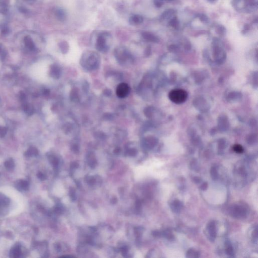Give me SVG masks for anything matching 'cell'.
<instances>
[{"instance_id":"6da1fadb","label":"cell","mask_w":258,"mask_h":258,"mask_svg":"<svg viewBox=\"0 0 258 258\" xmlns=\"http://www.w3.org/2000/svg\"><path fill=\"white\" fill-rule=\"evenodd\" d=\"M233 7L237 11L251 13L258 8V0H233Z\"/></svg>"},{"instance_id":"7a4b0ae2","label":"cell","mask_w":258,"mask_h":258,"mask_svg":"<svg viewBox=\"0 0 258 258\" xmlns=\"http://www.w3.org/2000/svg\"><path fill=\"white\" fill-rule=\"evenodd\" d=\"M96 39L95 46L100 52H105L109 49L112 36L107 31H102L98 33Z\"/></svg>"},{"instance_id":"3957f363","label":"cell","mask_w":258,"mask_h":258,"mask_svg":"<svg viewBox=\"0 0 258 258\" xmlns=\"http://www.w3.org/2000/svg\"><path fill=\"white\" fill-rule=\"evenodd\" d=\"M187 98L186 91L181 89H176L172 90L169 93V98L172 102L176 104L184 103Z\"/></svg>"},{"instance_id":"277c9868","label":"cell","mask_w":258,"mask_h":258,"mask_svg":"<svg viewBox=\"0 0 258 258\" xmlns=\"http://www.w3.org/2000/svg\"><path fill=\"white\" fill-rule=\"evenodd\" d=\"M230 214L234 217L243 218L247 214V209L243 205H234L230 209Z\"/></svg>"},{"instance_id":"5b68a950","label":"cell","mask_w":258,"mask_h":258,"mask_svg":"<svg viewBox=\"0 0 258 258\" xmlns=\"http://www.w3.org/2000/svg\"><path fill=\"white\" fill-rule=\"evenodd\" d=\"M116 57L120 61H126L131 58V55L126 48L123 46H120L117 48L115 51Z\"/></svg>"},{"instance_id":"8992f818","label":"cell","mask_w":258,"mask_h":258,"mask_svg":"<svg viewBox=\"0 0 258 258\" xmlns=\"http://www.w3.org/2000/svg\"><path fill=\"white\" fill-rule=\"evenodd\" d=\"M130 92V88L128 84L122 83L118 86L116 90V93L119 98H124L128 95Z\"/></svg>"},{"instance_id":"52a82bcc","label":"cell","mask_w":258,"mask_h":258,"mask_svg":"<svg viewBox=\"0 0 258 258\" xmlns=\"http://www.w3.org/2000/svg\"><path fill=\"white\" fill-rule=\"evenodd\" d=\"M176 11L174 9H168L163 13L161 15L160 20L161 21H169L175 16Z\"/></svg>"},{"instance_id":"ba28073f","label":"cell","mask_w":258,"mask_h":258,"mask_svg":"<svg viewBox=\"0 0 258 258\" xmlns=\"http://www.w3.org/2000/svg\"><path fill=\"white\" fill-rule=\"evenodd\" d=\"M129 21L131 25H137L143 23L144 19L142 16L136 14L131 16Z\"/></svg>"},{"instance_id":"9c48e42d","label":"cell","mask_w":258,"mask_h":258,"mask_svg":"<svg viewBox=\"0 0 258 258\" xmlns=\"http://www.w3.org/2000/svg\"><path fill=\"white\" fill-rule=\"evenodd\" d=\"M207 230L208 231L209 237L211 241H214L216 237V226L214 222H210L209 223L207 227Z\"/></svg>"},{"instance_id":"30bf717a","label":"cell","mask_w":258,"mask_h":258,"mask_svg":"<svg viewBox=\"0 0 258 258\" xmlns=\"http://www.w3.org/2000/svg\"><path fill=\"white\" fill-rule=\"evenodd\" d=\"M22 255V252L21 250V246L20 245H16L15 247L11 249L10 252V257L11 258H20L21 257Z\"/></svg>"},{"instance_id":"8fae6325","label":"cell","mask_w":258,"mask_h":258,"mask_svg":"<svg viewBox=\"0 0 258 258\" xmlns=\"http://www.w3.org/2000/svg\"><path fill=\"white\" fill-rule=\"evenodd\" d=\"M142 37L145 40L150 42H157L158 38L153 35V33L149 32H143L142 33Z\"/></svg>"},{"instance_id":"7c38bea8","label":"cell","mask_w":258,"mask_h":258,"mask_svg":"<svg viewBox=\"0 0 258 258\" xmlns=\"http://www.w3.org/2000/svg\"><path fill=\"white\" fill-rule=\"evenodd\" d=\"M16 187L19 191H27L29 189L28 182L25 180H19L16 183Z\"/></svg>"},{"instance_id":"4fadbf2b","label":"cell","mask_w":258,"mask_h":258,"mask_svg":"<svg viewBox=\"0 0 258 258\" xmlns=\"http://www.w3.org/2000/svg\"><path fill=\"white\" fill-rule=\"evenodd\" d=\"M55 14L57 19L61 21H64L66 20L67 15L66 12L61 8H58L56 10Z\"/></svg>"},{"instance_id":"5bb4252c","label":"cell","mask_w":258,"mask_h":258,"mask_svg":"<svg viewBox=\"0 0 258 258\" xmlns=\"http://www.w3.org/2000/svg\"><path fill=\"white\" fill-rule=\"evenodd\" d=\"M38 154V150L34 147H31L24 153V156L26 157L37 156Z\"/></svg>"},{"instance_id":"9a60e30c","label":"cell","mask_w":258,"mask_h":258,"mask_svg":"<svg viewBox=\"0 0 258 258\" xmlns=\"http://www.w3.org/2000/svg\"><path fill=\"white\" fill-rule=\"evenodd\" d=\"M24 43L25 46L29 50H35V46L33 40L29 37H26L24 38Z\"/></svg>"},{"instance_id":"2e32d148","label":"cell","mask_w":258,"mask_h":258,"mask_svg":"<svg viewBox=\"0 0 258 258\" xmlns=\"http://www.w3.org/2000/svg\"><path fill=\"white\" fill-rule=\"evenodd\" d=\"M22 107H23L22 108H23V111H24L27 115L29 116H31L33 114L35 110H34L33 107L31 105L28 104L27 103H24Z\"/></svg>"},{"instance_id":"e0dca14e","label":"cell","mask_w":258,"mask_h":258,"mask_svg":"<svg viewBox=\"0 0 258 258\" xmlns=\"http://www.w3.org/2000/svg\"><path fill=\"white\" fill-rule=\"evenodd\" d=\"M168 24L174 28L178 29L179 27L180 22L178 18L176 17V16H174L168 21Z\"/></svg>"},{"instance_id":"ac0fdd59","label":"cell","mask_w":258,"mask_h":258,"mask_svg":"<svg viewBox=\"0 0 258 258\" xmlns=\"http://www.w3.org/2000/svg\"><path fill=\"white\" fill-rule=\"evenodd\" d=\"M182 203L178 200L174 201L172 205V208L174 212H178L180 211L182 208Z\"/></svg>"},{"instance_id":"d6986e66","label":"cell","mask_w":258,"mask_h":258,"mask_svg":"<svg viewBox=\"0 0 258 258\" xmlns=\"http://www.w3.org/2000/svg\"><path fill=\"white\" fill-rule=\"evenodd\" d=\"M4 165L8 170H12L15 167V163L12 159H9L5 161Z\"/></svg>"},{"instance_id":"ffe728a7","label":"cell","mask_w":258,"mask_h":258,"mask_svg":"<svg viewBox=\"0 0 258 258\" xmlns=\"http://www.w3.org/2000/svg\"><path fill=\"white\" fill-rule=\"evenodd\" d=\"M197 17L199 18V20L205 24H208L209 22V19L208 17L203 14H200L197 16Z\"/></svg>"},{"instance_id":"44dd1931","label":"cell","mask_w":258,"mask_h":258,"mask_svg":"<svg viewBox=\"0 0 258 258\" xmlns=\"http://www.w3.org/2000/svg\"><path fill=\"white\" fill-rule=\"evenodd\" d=\"M216 31L218 35H225L226 29L222 25H219L216 27Z\"/></svg>"},{"instance_id":"7402d4cb","label":"cell","mask_w":258,"mask_h":258,"mask_svg":"<svg viewBox=\"0 0 258 258\" xmlns=\"http://www.w3.org/2000/svg\"><path fill=\"white\" fill-rule=\"evenodd\" d=\"M199 255L198 252H196L194 250H189L187 252V257H198Z\"/></svg>"},{"instance_id":"603a6c76","label":"cell","mask_w":258,"mask_h":258,"mask_svg":"<svg viewBox=\"0 0 258 258\" xmlns=\"http://www.w3.org/2000/svg\"><path fill=\"white\" fill-rule=\"evenodd\" d=\"M226 252H227L228 255H230V256H232L233 255V249L231 247V245L229 243H226Z\"/></svg>"},{"instance_id":"cb8c5ba5","label":"cell","mask_w":258,"mask_h":258,"mask_svg":"<svg viewBox=\"0 0 258 258\" xmlns=\"http://www.w3.org/2000/svg\"><path fill=\"white\" fill-rule=\"evenodd\" d=\"M233 149L235 152L237 153H242L243 152V148L239 144H236L233 146Z\"/></svg>"},{"instance_id":"d4e9b609","label":"cell","mask_w":258,"mask_h":258,"mask_svg":"<svg viewBox=\"0 0 258 258\" xmlns=\"http://www.w3.org/2000/svg\"><path fill=\"white\" fill-rule=\"evenodd\" d=\"M49 160H50V163H52V165L53 166H55V167H57V166L58 163H59V161H58V160H57V159L56 157L53 156H50L49 157Z\"/></svg>"},{"instance_id":"484cf974","label":"cell","mask_w":258,"mask_h":258,"mask_svg":"<svg viewBox=\"0 0 258 258\" xmlns=\"http://www.w3.org/2000/svg\"><path fill=\"white\" fill-rule=\"evenodd\" d=\"M211 176H212V178H213V180H216L218 178L217 171V169L215 167H213V168H211Z\"/></svg>"},{"instance_id":"4316f807","label":"cell","mask_w":258,"mask_h":258,"mask_svg":"<svg viewBox=\"0 0 258 258\" xmlns=\"http://www.w3.org/2000/svg\"><path fill=\"white\" fill-rule=\"evenodd\" d=\"M165 1V0H154L153 3L156 7L160 8L163 5Z\"/></svg>"},{"instance_id":"83f0119b","label":"cell","mask_w":258,"mask_h":258,"mask_svg":"<svg viewBox=\"0 0 258 258\" xmlns=\"http://www.w3.org/2000/svg\"><path fill=\"white\" fill-rule=\"evenodd\" d=\"M7 134V129L5 127H0V137L3 138L5 137Z\"/></svg>"},{"instance_id":"f1b7e54d","label":"cell","mask_w":258,"mask_h":258,"mask_svg":"<svg viewBox=\"0 0 258 258\" xmlns=\"http://www.w3.org/2000/svg\"><path fill=\"white\" fill-rule=\"evenodd\" d=\"M37 177H38V178L40 180V181H44V180H46V174H43L42 172H38L37 174Z\"/></svg>"},{"instance_id":"f546056e","label":"cell","mask_w":258,"mask_h":258,"mask_svg":"<svg viewBox=\"0 0 258 258\" xmlns=\"http://www.w3.org/2000/svg\"><path fill=\"white\" fill-rule=\"evenodd\" d=\"M19 98H20V100L21 102H25L26 100V94L24 92L21 91V92H20Z\"/></svg>"},{"instance_id":"4dcf8cb0","label":"cell","mask_w":258,"mask_h":258,"mask_svg":"<svg viewBox=\"0 0 258 258\" xmlns=\"http://www.w3.org/2000/svg\"><path fill=\"white\" fill-rule=\"evenodd\" d=\"M2 34L4 35H7L9 33V28L8 27H4L2 30Z\"/></svg>"},{"instance_id":"1f68e13d","label":"cell","mask_w":258,"mask_h":258,"mask_svg":"<svg viewBox=\"0 0 258 258\" xmlns=\"http://www.w3.org/2000/svg\"><path fill=\"white\" fill-rule=\"evenodd\" d=\"M249 28H250V26H249V25H248V24H246V25H245V26H244L243 29V33H246V32H247L249 30Z\"/></svg>"},{"instance_id":"d6a6232c","label":"cell","mask_w":258,"mask_h":258,"mask_svg":"<svg viewBox=\"0 0 258 258\" xmlns=\"http://www.w3.org/2000/svg\"><path fill=\"white\" fill-rule=\"evenodd\" d=\"M207 183H204V184H202V185H201V189L202 190H205L207 187Z\"/></svg>"},{"instance_id":"836d02e7","label":"cell","mask_w":258,"mask_h":258,"mask_svg":"<svg viewBox=\"0 0 258 258\" xmlns=\"http://www.w3.org/2000/svg\"><path fill=\"white\" fill-rule=\"evenodd\" d=\"M194 180L195 183H199L201 181V179L199 178H198V177H195Z\"/></svg>"},{"instance_id":"e575fe53","label":"cell","mask_w":258,"mask_h":258,"mask_svg":"<svg viewBox=\"0 0 258 258\" xmlns=\"http://www.w3.org/2000/svg\"><path fill=\"white\" fill-rule=\"evenodd\" d=\"M20 11L21 12H22V13H26V12H27V10L25 8H22V7H21V8H20Z\"/></svg>"},{"instance_id":"d590c367","label":"cell","mask_w":258,"mask_h":258,"mask_svg":"<svg viewBox=\"0 0 258 258\" xmlns=\"http://www.w3.org/2000/svg\"><path fill=\"white\" fill-rule=\"evenodd\" d=\"M4 50H2V47L1 46V45H0V54H2V52H3Z\"/></svg>"},{"instance_id":"8d00e7d4","label":"cell","mask_w":258,"mask_h":258,"mask_svg":"<svg viewBox=\"0 0 258 258\" xmlns=\"http://www.w3.org/2000/svg\"><path fill=\"white\" fill-rule=\"evenodd\" d=\"M208 1H209V2H215V1H217V0H208Z\"/></svg>"},{"instance_id":"74e56055","label":"cell","mask_w":258,"mask_h":258,"mask_svg":"<svg viewBox=\"0 0 258 258\" xmlns=\"http://www.w3.org/2000/svg\"><path fill=\"white\" fill-rule=\"evenodd\" d=\"M165 1H172V0H165Z\"/></svg>"}]
</instances>
